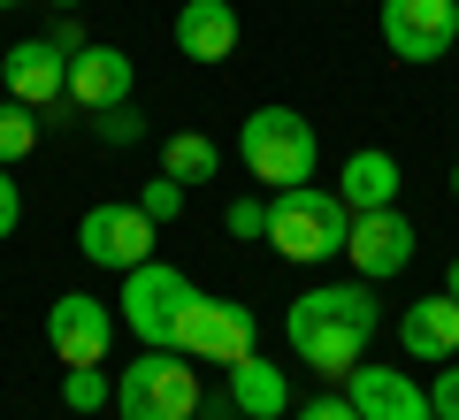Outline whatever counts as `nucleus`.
I'll use <instances>...</instances> for the list:
<instances>
[{"label":"nucleus","mask_w":459,"mask_h":420,"mask_svg":"<svg viewBox=\"0 0 459 420\" xmlns=\"http://www.w3.org/2000/svg\"><path fill=\"white\" fill-rule=\"evenodd\" d=\"M376 329H383V313H376V291H368V283H322V291L291 298V313H283L291 352L307 359L314 374H329V382H344V374L360 367V352H368Z\"/></svg>","instance_id":"nucleus-1"},{"label":"nucleus","mask_w":459,"mask_h":420,"mask_svg":"<svg viewBox=\"0 0 459 420\" xmlns=\"http://www.w3.org/2000/svg\"><path fill=\"white\" fill-rule=\"evenodd\" d=\"M238 161H246L268 192H291V184H314L322 146H314V123L299 107H253L246 123H238Z\"/></svg>","instance_id":"nucleus-2"},{"label":"nucleus","mask_w":459,"mask_h":420,"mask_svg":"<svg viewBox=\"0 0 459 420\" xmlns=\"http://www.w3.org/2000/svg\"><path fill=\"white\" fill-rule=\"evenodd\" d=\"M344 229H352V207H344L337 192L291 184V192L268 199V244H276L283 260H299V268H314V260L344 253Z\"/></svg>","instance_id":"nucleus-3"},{"label":"nucleus","mask_w":459,"mask_h":420,"mask_svg":"<svg viewBox=\"0 0 459 420\" xmlns=\"http://www.w3.org/2000/svg\"><path fill=\"white\" fill-rule=\"evenodd\" d=\"M199 405H207L199 374L184 367V352H161V344L138 367H123V382H115V413L123 420H192Z\"/></svg>","instance_id":"nucleus-4"},{"label":"nucleus","mask_w":459,"mask_h":420,"mask_svg":"<svg viewBox=\"0 0 459 420\" xmlns=\"http://www.w3.org/2000/svg\"><path fill=\"white\" fill-rule=\"evenodd\" d=\"M253 337H261L253 306L192 291V306L177 313V337H169V352H184V359H214V367H238V359L253 352Z\"/></svg>","instance_id":"nucleus-5"},{"label":"nucleus","mask_w":459,"mask_h":420,"mask_svg":"<svg viewBox=\"0 0 459 420\" xmlns=\"http://www.w3.org/2000/svg\"><path fill=\"white\" fill-rule=\"evenodd\" d=\"M192 291H199V283H192L184 268H169V260H138V268L123 275V329L169 352V337H177V313L192 306Z\"/></svg>","instance_id":"nucleus-6"},{"label":"nucleus","mask_w":459,"mask_h":420,"mask_svg":"<svg viewBox=\"0 0 459 420\" xmlns=\"http://www.w3.org/2000/svg\"><path fill=\"white\" fill-rule=\"evenodd\" d=\"M153 229H161V222H153L146 207L108 199V207H92L77 222V253L92 260V268H123V275H131L138 260H153Z\"/></svg>","instance_id":"nucleus-7"},{"label":"nucleus","mask_w":459,"mask_h":420,"mask_svg":"<svg viewBox=\"0 0 459 420\" xmlns=\"http://www.w3.org/2000/svg\"><path fill=\"white\" fill-rule=\"evenodd\" d=\"M459 39V0H383V47L398 62H437Z\"/></svg>","instance_id":"nucleus-8"},{"label":"nucleus","mask_w":459,"mask_h":420,"mask_svg":"<svg viewBox=\"0 0 459 420\" xmlns=\"http://www.w3.org/2000/svg\"><path fill=\"white\" fill-rule=\"evenodd\" d=\"M47 344L62 367H108V344H115V313L100 306L92 291H69L47 306Z\"/></svg>","instance_id":"nucleus-9"},{"label":"nucleus","mask_w":459,"mask_h":420,"mask_svg":"<svg viewBox=\"0 0 459 420\" xmlns=\"http://www.w3.org/2000/svg\"><path fill=\"white\" fill-rule=\"evenodd\" d=\"M344 253H352V268L368 275V283H383V275H398L413 260V222L398 207H376V214H352V229H344Z\"/></svg>","instance_id":"nucleus-10"},{"label":"nucleus","mask_w":459,"mask_h":420,"mask_svg":"<svg viewBox=\"0 0 459 420\" xmlns=\"http://www.w3.org/2000/svg\"><path fill=\"white\" fill-rule=\"evenodd\" d=\"M0 84H8V99H23L31 115H47L54 99L69 92V54H54L47 39H23V47H8V62H0Z\"/></svg>","instance_id":"nucleus-11"},{"label":"nucleus","mask_w":459,"mask_h":420,"mask_svg":"<svg viewBox=\"0 0 459 420\" xmlns=\"http://www.w3.org/2000/svg\"><path fill=\"white\" fill-rule=\"evenodd\" d=\"M352 413L360 420H437L429 390H413V374H398V367H352Z\"/></svg>","instance_id":"nucleus-12"},{"label":"nucleus","mask_w":459,"mask_h":420,"mask_svg":"<svg viewBox=\"0 0 459 420\" xmlns=\"http://www.w3.org/2000/svg\"><path fill=\"white\" fill-rule=\"evenodd\" d=\"M69 99L77 107H123L131 99V54L123 47H84V54H69Z\"/></svg>","instance_id":"nucleus-13"},{"label":"nucleus","mask_w":459,"mask_h":420,"mask_svg":"<svg viewBox=\"0 0 459 420\" xmlns=\"http://www.w3.org/2000/svg\"><path fill=\"white\" fill-rule=\"evenodd\" d=\"M177 47H184V62H230L238 54V8L230 0H184Z\"/></svg>","instance_id":"nucleus-14"},{"label":"nucleus","mask_w":459,"mask_h":420,"mask_svg":"<svg viewBox=\"0 0 459 420\" xmlns=\"http://www.w3.org/2000/svg\"><path fill=\"white\" fill-rule=\"evenodd\" d=\"M398 344H406V359H452L459 352V298L452 291H437V298H413L406 306V321H398Z\"/></svg>","instance_id":"nucleus-15"},{"label":"nucleus","mask_w":459,"mask_h":420,"mask_svg":"<svg viewBox=\"0 0 459 420\" xmlns=\"http://www.w3.org/2000/svg\"><path fill=\"white\" fill-rule=\"evenodd\" d=\"M337 199L352 214H376V207H398V161L383 146H360L352 161H344V176H337Z\"/></svg>","instance_id":"nucleus-16"},{"label":"nucleus","mask_w":459,"mask_h":420,"mask_svg":"<svg viewBox=\"0 0 459 420\" xmlns=\"http://www.w3.org/2000/svg\"><path fill=\"white\" fill-rule=\"evenodd\" d=\"M230 405L246 420H276V413H291V382H283V367H268L261 352H246L230 367Z\"/></svg>","instance_id":"nucleus-17"},{"label":"nucleus","mask_w":459,"mask_h":420,"mask_svg":"<svg viewBox=\"0 0 459 420\" xmlns=\"http://www.w3.org/2000/svg\"><path fill=\"white\" fill-rule=\"evenodd\" d=\"M161 168L177 184H207L214 168H222V153H214V138H199V130H177V138L161 146Z\"/></svg>","instance_id":"nucleus-18"},{"label":"nucleus","mask_w":459,"mask_h":420,"mask_svg":"<svg viewBox=\"0 0 459 420\" xmlns=\"http://www.w3.org/2000/svg\"><path fill=\"white\" fill-rule=\"evenodd\" d=\"M31 146H39V123H31V107H23V99H0V168H16Z\"/></svg>","instance_id":"nucleus-19"},{"label":"nucleus","mask_w":459,"mask_h":420,"mask_svg":"<svg viewBox=\"0 0 459 420\" xmlns=\"http://www.w3.org/2000/svg\"><path fill=\"white\" fill-rule=\"evenodd\" d=\"M62 405H69V413H100V405H108V374H100V367H69Z\"/></svg>","instance_id":"nucleus-20"},{"label":"nucleus","mask_w":459,"mask_h":420,"mask_svg":"<svg viewBox=\"0 0 459 420\" xmlns=\"http://www.w3.org/2000/svg\"><path fill=\"white\" fill-rule=\"evenodd\" d=\"M92 130L108 138V146H138V138H146V115L123 99V107H100V115H92Z\"/></svg>","instance_id":"nucleus-21"},{"label":"nucleus","mask_w":459,"mask_h":420,"mask_svg":"<svg viewBox=\"0 0 459 420\" xmlns=\"http://www.w3.org/2000/svg\"><path fill=\"white\" fill-rule=\"evenodd\" d=\"M138 207H146L153 222H177V214H184V184H177V176H169V168H161V176L146 184V199H138Z\"/></svg>","instance_id":"nucleus-22"},{"label":"nucleus","mask_w":459,"mask_h":420,"mask_svg":"<svg viewBox=\"0 0 459 420\" xmlns=\"http://www.w3.org/2000/svg\"><path fill=\"white\" fill-rule=\"evenodd\" d=\"M230 237H268V199H230Z\"/></svg>","instance_id":"nucleus-23"},{"label":"nucleus","mask_w":459,"mask_h":420,"mask_svg":"<svg viewBox=\"0 0 459 420\" xmlns=\"http://www.w3.org/2000/svg\"><path fill=\"white\" fill-rule=\"evenodd\" d=\"M429 413H437V420H459V367L437 374V390H429Z\"/></svg>","instance_id":"nucleus-24"},{"label":"nucleus","mask_w":459,"mask_h":420,"mask_svg":"<svg viewBox=\"0 0 459 420\" xmlns=\"http://www.w3.org/2000/svg\"><path fill=\"white\" fill-rule=\"evenodd\" d=\"M291 420H360V413H352V398H307Z\"/></svg>","instance_id":"nucleus-25"},{"label":"nucleus","mask_w":459,"mask_h":420,"mask_svg":"<svg viewBox=\"0 0 459 420\" xmlns=\"http://www.w3.org/2000/svg\"><path fill=\"white\" fill-rule=\"evenodd\" d=\"M16 222H23V192H16V176L0 168V237H8Z\"/></svg>","instance_id":"nucleus-26"},{"label":"nucleus","mask_w":459,"mask_h":420,"mask_svg":"<svg viewBox=\"0 0 459 420\" xmlns=\"http://www.w3.org/2000/svg\"><path fill=\"white\" fill-rule=\"evenodd\" d=\"M47 47H54V54H84V47H92V39H84V31H77V23H69V16H62V23H54V31H47Z\"/></svg>","instance_id":"nucleus-27"},{"label":"nucleus","mask_w":459,"mask_h":420,"mask_svg":"<svg viewBox=\"0 0 459 420\" xmlns=\"http://www.w3.org/2000/svg\"><path fill=\"white\" fill-rule=\"evenodd\" d=\"M444 291H452V298H459V260H452V268H444Z\"/></svg>","instance_id":"nucleus-28"},{"label":"nucleus","mask_w":459,"mask_h":420,"mask_svg":"<svg viewBox=\"0 0 459 420\" xmlns=\"http://www.w3.org/2000/svg\"><path fill=\"white\" fill-rule=\"evenodd\" d=\"M47 8H84V0H47Z\"/></svg>","instance_id":"nucleus-29"},{"label":"nucleus","mask_w":459,"mask_h":420,"mask_svg":"<svg viewBox=\"0 0 459 420\" xmlns=\"http://www.w3.org/2000/svg\"><path fill=\"white\" fill-rule=\"evenodd\" d=\"M452 199H459V168H452Z\"/></svg>","instance_id":"nucleus-30"},{"label":"nucleus","mask_w":459,"mask_h":420,"mask_svg":"<svg viewBox=\"0 0 459 420\" xmlns=\"http://www.w3.org/2000/svg\"><path fill=\"white\" fill-rule=\"evenodd\" d=\"M0 8H16V0H0Z\"/></svg>","instance_id":"nucleus-31"}]
</instances>
